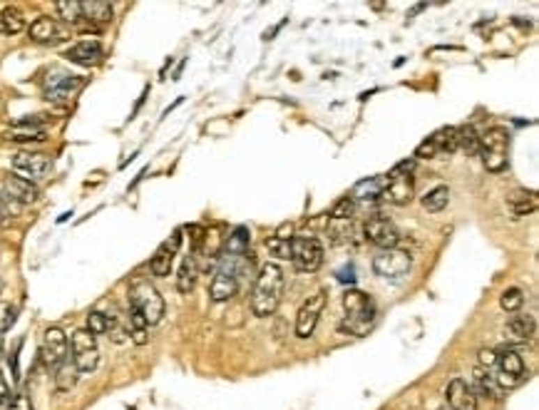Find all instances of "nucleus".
I'll use <instances>...</instances> for the list:
<instances>
[{"label":"nucleus","mask_w":539,"mask_h":410,"mask_svg":"<svg viewBox=\"0 0 539 410\" xmlns=\"http://www.w3.org/2000/svg\"><path fill=\"white\" fill-rule=\"evenodd\" d=\"M284 268L278 264H264L259 268V276L254 281V291H251V311L259 319L276 314L281 296H284Z\"/></svg>","instance_id":"1"},{"label":"nucleus","mask_w":539,"mask_h":410,"mask_svg":"<svg viewBox=\"0 0 539 410\" xmlns=\"http://www.w3.org/2000/svg\"><path fill=\"white\" fill-rule=\"evenodd\" d=\"M343 308H346V319L338 324V331L348 336H365L375 324V303L363 291H346L343 294Z\"/></svg>","instance_id":"2"},{"label":"nucleus","mask_w":539,"mask_h":410,"mask_svg":"<svg viewBox=\"0 0 539 410\" xmlns=\"http://www.w3.org/2000/svg\"><path fill=\"white\" fill-rule=\"evenodd\" d=\"M130 308L139 311L147 321V326H157L159 321L165 319V298L157 291V286L149 279L135 276L130 281Z\"/></svg>","instance_id":"3"},{"label":"nucleus","mask_w":539,"mask_h":410,"mask_svg":"<svg viewBox=\"0 0 539 410\" xmlns=\"http://www.w3.org/2000/svg\"><path fill=\"white\" fill-rule=\"evenodd\" d=\"M413 169H415V160H405L393 167V172L386 177V187H383L381 199H386L388 204H395V206L410 204L415 194Z\"/></svg>","instance_id":"4"},{"label":"nucleus","mask_w":539,"mask_h":410,"mask_svg":"<svg viewBox=\"0 0 539 410\" xmlns=\"http://www.w3.org/2000/svg\"><path fill=\"white\" fill-rule=\"evenodd\" d=\"M507 149H510V132L505 127H489L480 137V152L487 172H505L507 169Z\"/></svg>","instance_id":"5"},{"label":"nucleus","mask_w":539,"mask_h":410,"mask_svg":"<svg viewBox=\"0 0 539 410\" xmlns=\"http://www.w3.org/2000/svg\"><path fill=\"white\" fill-rule=\"evenodd\" d=\"M70 360L77 368V373H92L100 365V348L97 336H92L87 328H77L70 336Z\"/></svg>","instance_id":"6"},{"label":"nucleus","mask_w":539,"mask_h":410,"mask_svg":"<svg viewBox=\"0 0 539 410\" xmlns=\"http://www.w3.org/2000/svg\"><path fill=\"white\" fill-rule=\"evenodd\" d=\"M238 276H241V266H238V257H224L219 268H216L214 279L209 286V296L211 301L222 303V301H231L238 291Z\"/></svg>","instance_id":"7"},{"label":"nucleus","mask_w":539,"mask_h":410,"mask_svg":"<svg viewBox=\"0 0 539 410\" xmlns=\"http://www.w3.org/2000/svg\"><path fill=\"white\" fill-rule=\"evenodd\" d=\"M324 244L316 236H294L291 239V261L296 271L301 273H316L324 266Z\"/></svg>","instance_id":"8"},{"label":"nucleus","mask_w":539,"mask_h":410,"mask_svg":"<svg viewBox=\"0 0 539 410\" xmlns=\"http://www.w3.org/2000/svg\"><path fill=\"white\" fill-rule=\"evenodd\" d=\"M413 268V257L405 249H381L373 257V271L388 281H397L408 276V271Z\"/></svg>","instance_id":"9"},{"label":"nucleus","mask_w":539,"mask_h":410,"mask_svg":"<svg viewBox=\"0 0 539 410\" xmlns=\"http://www.w3.org/2000/svg\"><path fill=\"white\" fill-rule=\"evenodd\" d=\"M85 80L77 77V75L63 73V70H52L50 75L43 82V92L50 102H70L79 90H82Z\"/></svg>","instance_id":"10"},{"label":"nucleus","mask_w":539,"mask_h":410,"mask_svg":"<svg viewBox=\"0 0 539 410\" xmlns=\"http://www.w3.org/2000/svg\"><path fill=\"white\" fill-rule=\"evenodd\" d=\"M52 169V160L43 152H20L13 157V172L15 177L25 179V182H40L45 179Z\"/></svg>","instance_id":"11"},{"label":"nucleus","mask_w":539,"mask_h":410,"mask_svg":"<svg viewBox=\"0 0 539 410\" xmlns=\"http://www.w3.org/2000/svg\"><path fill=\"white\" fill-rule=\"evenodd\" d=\"M40 356H43V363L47 365L50 370H55L60 363L70 358V341L65 336L63 328L57 326H50L43 336V346H40Z\"/></svg>","instance_id":"12"},{"label":"nucleus","mask_w":539,"mask_h":410,"mask_svg":"<svg viewBox=\"0 0 539 410\" xmlns=\"http://www.w3.org/2000/svg\"><path fill=\"white\" fill-rule=\"evenodd\" d=\"M326 294L324 289L316 291L313 296H308L306 301H303V306L298 308V314H296V336L298 338H308L313 336V331H316L318 326V319H321V314H324V308H326Z\"/></svg>","instance_id":"13"},{"label":"nucleus","mask_w":539,"mask_h":410,"mask_svg":"<svg viewBox=\"0 0 539 410\" xmlns=\"http://www.w3.org/2000/svg\"><path fill=\"white\" fill-rule=\"evenodd\" d=\"M363 234H365V239H368L370 244L378 246V249H395L397 241H400V231H397L395 224L388 222L386 217L368 219Z\"/></svg>","instance_id":"14"},{"label":"nucleus","mask_w":539,"mask_h":410,"mask_svg":"<svg viewBox=\"0 0 539 410\" xmlns=\"http://www.w3.org/2000/svg\"><path fill=\"white\" fill-rule=\"evenodd\" d=\"M179 246H182V229H176L169 239L154 251V257L149 259V271H152L154 276H159V279L169 276L172 264H174V257H176V251H179Z\"/></svg>","instance_id":"15"},{"label":"nucleus","mask_w":539,"mask_h":410,"mask_svg":"<svg viewBox=\"0 0 539 410\" xmlns=\"http://www.w3.org/2000/svg\"><path fill=\"white\" fill-rule=\"evenodd\" d=\"M28 33H30V40L40 43V45H52V43H60L68 38L65 30L57 25V20H52V17H47V15L35 17L33 23H30Z\"/></svg>","instance_id":"16"},{"label":"nucleus","mask_w":539,"mask_h":410,"mask_svg":"<svg viewBox=\"0 0 539 410\" xmlns=\"http://www.w3.org/2000/svg\"><path fill=\"white\" fill-rule=\"evenodd\" d=\"M65 57H68L70 63L82 65V68H95V65L103 63L105 50L97 40H82V43H77V45L70 47V50L65 52Z\"/></svg>","instance_id":"17"},{"label":"nucleus","mask_w":539,"mask_h":410,"mask_svg":"<svg viewBox=\"0 0 539 410\" xmlns=\"http://www.w3.org/2000/svg\"><path fill=\"white\" fill-rule=\"evenodd\" d=\"M3 194L6 197H10L13 202H17V204H35V202L40 199V189L35 187L33 182H25V179L20 177H8L6 182H3Z\"/></svg>","instance_id":"18"},{"label":"nucleus","mask_w":539,"mask_h":410,"mask_svg":"<svg viewBox=\"0 0 539 410\" xmlns=\"http://www.w3.org/2000/svg\"><path fill=\"white\" fill-rule=\"evenodd\" d=\"M448 405L453 410H477V395L472 393V386H467V381H462V378L450 381Z\"/></svg>","instance_id":"19"},{"label":"nucleus","mask_w":539,"mask_h":410,"mask_svg":"<svg viewBox=\"0 0 539 410\" xmlns=\"http://www.w3.org/2000/svg\"><path fill=\"white\" fill-rule=\"evenodd\" d=\"M0 137H3L6 142H43V139H45V127L15 122V125L8 127Z\"/></svg>","instance_id":"20"},{"label":"nucleus","mask_w":539,"mask_h":410,"mask_svg":"<svg viewBox=\"0 0 539 410\" xmlns=\"http://www.w3.org/2000/svg\"><path fill=\"white\" fill-rule=\"evenodd\" d=\"M79 8H82V20H90L95 25H107L114 13L112 3L107 0H82Z\"/></svg>","instance_id":"21"},{"label":"nucleus","mask_w":539,"mask_h":410,"mask_svg":"<svg viewBox=\"0 0 539 410\" xmlns=\"http://www.w3.org/2000/svg\"><path fill=\"white\" fill-rule=\"evenodd\" d=\"M197 279H199L197 254H189V257H184L182 266H179V276H176V291H179V294H192L194 286H197Z\"/></svg>","instance_id":"22"},{"label":"nucleus","mask_w":539,"mask_h":410,"mask_svg":"<svg viewBox=\"0 0 539 410\" xmlns=\"http://www.w3.org/2000/svg\"><path fill=\"white\" fill-rule=\"evenodd\" d=\"M507 209L515 214V217H524V214H532L537 209V192H527V189H517L507 197Z\"/></svg>","instance_id":"23"},{"label":"nucleus","mask_w":539,"mask_h":410,"mask_svg":"<svg viewBox=\"0 0 539 410\" xmlns=\"http://www.w3.org/2000/svg\"><path fill=\"white\" fill-rule=\"evenodd\" d=\"M497 368H500L502 376L517 378V381H522V376H524V360L515 348H505V351L497 356Z\"/></svg>","instance_id":"24"},{"label":"nucleus","mask_w":539,"mask_h":410,"mask_svg":"<svg viewBox=\"0 0 539 410\" xmlns=\"http://www.w3.org/2000/svg\"><path fill=\"white\" fill-rule=\"evenodd\" d=\"M383 187H386V177L363 179V182H358V184H356V189H353V194H351V199H353V202H373V199H381Z\"/></svg>","instance_id":"25"},{"label":"nucleus","mask_w":539,"mask_h":410,"mask_svg":"<svg viewBox=\"0 0 539 410\" xmlns=\"http://www.w3.org/2000/svg\"><path fill=\"white\" fill-rule=\"evenodd\" d=\"M534 331H537V321L534 316H512L507 321V333L517 341H529L534 336Z\"/></svg>","instance_id":"26"},{"label":"nucleus","mask_w":539,"mask_h":410,"mask_svg":"<svg viewBox=\"0 0 539 410\" xmlns=\"http://www.w3.org/2000/svg\"><path fill=\"white\" fill-rule=\"evenodd\" d=\"M472 393H480L485 395V398H500L502 393V388L497 386V381H494V376L489 373V370H483V368H477L475 370V388H472Z\"/></svg>","instance_id":"27"},{"label":"nucleus","mask_w":539,"mask_h":410,"mask_svg":"<svg viewBox=\"0 0 539 410\" xmlns=\"http://www.w3.org/2000/svg\"><path fill=\"white\" fill-rule=\"evenodd\" d=\"M251 244V231L249 227H236L227 239V254L229 257H244Z\"/></svg>","instance_id":"28"},{"label":"nucleus","mask_w":539,"mask_h":410,"mask_svg":"<svg viewBox=\"0 0 539 410\" xmlns=\"http://www.w3.org/2000/svg\"><path fill=\"white\" fill-rule=\"evenodd\" d=\"M77 368L73 365V360H65V363H60L55 368V388H57V393H70L75 388V383H77Z\"/></svg>","instance_id":"29"},{"label":"nucleus","mask_w":539,"mask_h":410,"mask_svg":"<svg viewBox=\"0 0 539 410\" xmlns=\"http://www.w3.org/2000/svg\"><path fill=\"white\" fill-rule=\"evenodd\" d=\"M147 321H144V316L139 314V311H135V308H130V316H127V333H130V338L137 343V346H144V343L149 341V333H147Z\"/></svg>","instance_id":"30"},{"label":"nucleus","mask_w":539,"mask_h":410,"mask_svg":"<svg viewBox=\"0 0 539 410\" xmlns=\"http://www.w3.org/2000/svg\"><path fill=\"white\" fill-rule=\"evenodd\" d=\"M437 152H457L460 149V127H443L432 135Z\"/></svg>","instance_id":"31"},{"label":"nucleus","mask_w":539,"mask_h":410,"mask_svg":"<svg viewBox=\"0 0 539 410\" xmlns=\"http://www.w3.org/2000/svg\"><path fill=\"white\" fill-rule=\"evenodd\" d=\"M0 25H3L6 33L17 35V33H23L25 30V17H23V13L17 10V8L8 6V8H3V13H0Z\"/></svg>","instance_id":"32"},{"label":"nucleus","mask_w":539,"mask_h":410,"mask_svg":"<svg viewBox=\"0 0 539 410\" xmlns=\"http://www.w3.org/2000/svg\"><path fill=\"white\" fill-rule=\"evenodd\" d=\"M450 202V189L448 187H435L423 197V206L427 211H443Z\"/></svg>","instance_id":"33"},{"label":"nucleus","mask_w":539,"mask_h":410,"mask_svg":"<svg viewBox=\"0 0 539 410\" xmlns=\"http://www.w3.org/2000/svg\"><path fill=\"white\" fill-rule=\"evenodd\" d=\"M57 13H60V17H63L65 23L75 25L82 20V8H79V0H57L55 3Z\"/></svg>","instance_id":"34"},{"label":"nucleus","mask_w":539,"mask_h":410,"mask_svg":"<svg viewBox=\"0 0 539 410\" xmlns=\"http://www.w3.org/2000/svg\"><path fill=\"white\" fill-rule=\"evenodd\" d=\"M522 303H524V291L522 289H507L505 294L500 296V306L505 308V311H510V314L519 311Z\"/></svg>","instance_id":"35"},{"label":"nucleus","mask_w":539,"mask_h":410,"mask_svg":"<svg viewBox=\"0 0 539 410\" xmlns=\"http://www.w3.org/2000/svg\"><path fill=\"white\" fill-rule=\"evenodd\" d=\"M353 211H356V202L351 197H343V199L335 202V206L331 209V219L333 222H348L353 217Z\"/></svg>","instance_id":"36"},{"label":"nucleus","mask_w":539,"mask_h":410,"mask_svg":"<svg viewBox=\"0 0 539 410\" xmlns=\"http://www.w3.org/2000/svg\"><path fill=\"white\" fill-rule=\"evenodd\" d=\"M109 328V316L103 314V311H90V316H87V331H90L92 336H103V333H107Z\"/></svg>","instance_id":"37"},{"label":"nucleus","mask_w":539,"mask_h":410,"mask_svg":"<svg viewBox=\"0 0 539 410\" xmlns=\"http://www.w3.org/2000/svg\"><path fill=\"white\" fill-rule=\"evenodd\" d=\"M460 149H465L467 154L480 152V137L472 127H460Z\"/></svg>","instance_id":"38"},{"label":"nucleus","mask_w":539,"mask_h":410,"mask_svg":"<svg viewBox=\"0 0 539 410\" xmlns=\"http://www.w3.org/2000/svg\"><path fill=\"white\" fill-rule=\"evenodd\" d=\"M266 249L271 251L276 259H291V239L271 236V239H266Z\"/></svg>","instance_id":"39"},{"label":"nucleus","mask_w":539,"mask_h":410,"mask_svg":"<svg viewBox=\"0 0 539 410\" xmlns=\"http://www.w3.org/2000/svg\"><path fill=\"white\" fill-rule=\"evenodd\" d=\"M437 144H435V139L432 137H427L425 142H420L418 144V149H415V157L413 160L418 162V160H432V157H437Z\"/></svg>","instance_id":"40"},{"label":"nucleus","mask_w":539,"mask_h":410,"mask_svg":"<svg viewBox=\"0 0 539 410\" xmlns=\"http://www.w3.org/2000/svg\"><path fill=\"white\" fill-rule=\"evenodd\" d=\"M8 410H33V403L25 393H15L8 400Z\"/></svg>","instance_id":"41"},{"label":"nucleus","mask_w":539,"mask_h":410,"mask_svg":"<svg viewBox=\"0 0 539 410\" xmlns=\"http://www.w3.org/2000/svg\"><path fill=\"white\" fill-rule=\"evenodd\" d=\"M15 316H17V311L15 308H10V306H6L3 311H0V333H6V331L15 324Z\"/></svg>","instance_id":"42"},{"label":"nucleus","mask_w":539,"mask_h":410,"mask_svg":"<svg viewBox=\"0 0 539 410\" xmlns=\"http://www.w3.org/2000/svg\"><path fill=\"white\" fill-rule=\"evenodd\" d=\"M494 365H497V354H494L492 348H483V351H480V368L489 370V368H494Z\"/></svg>","instance_id":"43"},{"label":"nucleus","mask_w":539,"mask_h":410,"mask_svg":"<svg viewBox=\"0 0 539 410\" xmlns=\"http://www.w3.org/2000/svg\"><path fill=\"white\" fill-rule=\"evenodd\" d=\"M10 400V386L6 381V373L0 370V403H8Z\"/></svg>","instance_id":"44"},{"label":"nucleus","mask_w":539,"mask_h":410,"mask_svg":"<svg viewBox=\"0 0 539 410\" xmlns=\"http://www.w3.org/2000/svg\"><path fill=\"white\" fill-rule=\"evenodd\" d=\"M291 234H294V227H291V224H281V227H278V231L273 234V236H278V239H294Z\"/></svg>","instance_id":"45"},{"label":"nucleus","mask_w":539,"mask_h":410,"mask_svg":"<svg viewBox=\"0 0 539 410\" xmlns=\"http://www.w3.org/2000/svg\"><path fill=\"white\" fill-rule=\"evenodd\" d=\"M8 222H10V219H8V217H6V211L0 209V227H6V224H8Z\"/></svg>","instance_id":"46"},{"label":"nucleus","mask_w":539,"mask_h":410,"mask_svg":"<svg viewBox=\"0 0 539 410\" xmlns=\"http://www.w3.org/2000/svg\"><path fill=\"white\" fill-rule=\"evenodd\" d=\"M0 33H6V30H3V25H0Z\"/></svg>","instance_id":"47"},{"label":"nucleus","mask_w":539,"mask_h":410,"mask_svg":"<svg viewBox=\"0 0 539 410\" xmlns=\"http://www.w3.org/2000/svg\"><path fill=\"white\" fill-rule=\"evenodd\" d=\"M0 291H3V281H0Z\"/></svg>","instance_id":"48"}]
</instances>
